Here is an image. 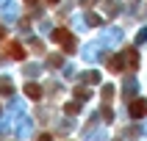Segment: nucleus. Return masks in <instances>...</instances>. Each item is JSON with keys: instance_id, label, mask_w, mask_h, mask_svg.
Listing matches in <instances>:
<instances>
[{"instance_id": "f03ea898", "label": "nucleus", "mask_w": 147, "mask_h": 141, "mask_svg": "<svg viewBox=\"0 0 147 141\" xmlns=\"http://www.w3.org/2000/svg\"><path fill=\"white\" fill-rule=\"evenodd\" d=\"M131 116H136V119L147 116V100H133L131 102Z\"/></svg>"}, {"instance_id": "f257e3e1", "label": "nucleus", "mask_w": 147, "mask_h": 141, "mask_svg": "<svg viewBox=\"0 0 147 141\" xmlns=\"http://www.w3.org/2000/svg\"><path fill=\"white\" fill-rule=\"evenodd\" d=\"M53 41L61 44L67 53H75V36L67 31V28H56V31H53Z\"/></svg>"}, {"instance_id": "9b49d317", "label": "nucleus", "mask_w": 147, "mask_h": 141, "mask_svg": "<svg viewBox=\"0 0 147 141\" xmlns=\"http://www.w3.org/2000/svg\"><path fill=\"white\" fill-rule=\"evenodd\" d=\"M28 3H33V0H28Z\"/></svg>"}, {"instance_id": "20e7f679", "label": "nucleus", "mask_w": 147, "mask_h": 141, "mask_svg": "<svg viewBox=\"0 0 147 141\" xmlns=\"http://www.w3.org/2000/svg\"><path fill=\"white\" fill-rule=\"evenodd\" d=\"M25 94H28L31 100H39L42 97V86L39 83H25Z\"/></svg>"}, {"instance_id": "423d86ee", "label": "nucleus", "mask_w": 147, "mask_h": 141, "mask_svg": "<svg viewBox=\"0 0 147 141\" xmlns=\"http://www.w3.org/2000/svg\"><path fill=\"white\" fill-rule=\"evenodd\" d=\"M75 97H78V100H86V97H89V89H75Z\"/></svg>"}, {"instance_id": "6e6552de", "label": "nucleus", "mask_w": 147, "mask_h": 141, "mask_svg": "<svg viewBox=\"0 0 147 141\" xmlns=\"http://www.w3.org/2000/svg\"><path fill=\"white\" fill-rule=\"evenodd\" d=\"M36 141H53V138H50L47 133H42V136H36Z\"/></svg>"}, {"instance_id": "7ed1b4c3", "label": "nucleus", "mask_w": 147, "mask_h": 141, "mask_svg": "<svg viewBox=\"0 0 147 141\" xmlns=\"http://www.w3.org/2000/svg\"><path fill=\"white\" fill-rule=\"evenodd\" d=\"M8 53H11L17 61H25V55H28V53H25V47H22V44H17V41H8Z\"/></svg>"}, {"instance_id": "0eeeda50", "label": "nucleus", "mask_w": 147, "mask_h": 141, "mask_svg": "<svg viewBox=\"0 0 147 141\" xmlns=\"http://www.w3.org/2000/svg\"><path fill=\"white\" fill-rule=\"evenodd\" d=\"M0 91H3V94H11V86H8V83L3 80V86H0Z\"/></svg>"}, {"instance_id": "39448f33", "label": "nucleus", "mask_w": 147, "mask_h": 141, "mask_svg": "<svg viewBox=\"0 0 147 141\" xmlns=\"http://www.w3.org/2000/svg\"><path fill=\"white\" fill-rule=\"evenodd\" d=\"M106 66L111 69V72H122V64H119V55H111V58L106 61Z\"/></svg>"}, {"instance_id": "9d476101", "label": "nucleus", "mask_w": 147, "mask_h": 141, "mask_svg": "<svg viewBox=\"0 0 147 141\" xmlns=\"http://www.w3.org/2000/svg\"><path fill=\"white\" fill-rule=\"evenodd\" d=\"M47 3H50V6H56V3H58V0H47Z\"/></svg>"}, {"instance_id": "1a4fd4ad", "label": "nucleus", "mask_w": 147, "mask_h": 141, "mask_svg": "<svg viewBox=\"0 0 147 141\" xmlns=\"http://www.w3.org/2000/svg\"><path fill=\"white\" fill-rule=\"evenodd\" d=\"M3 39H6V31H3V28H0V41H3Z\"/></svg>"}]
</instances>
